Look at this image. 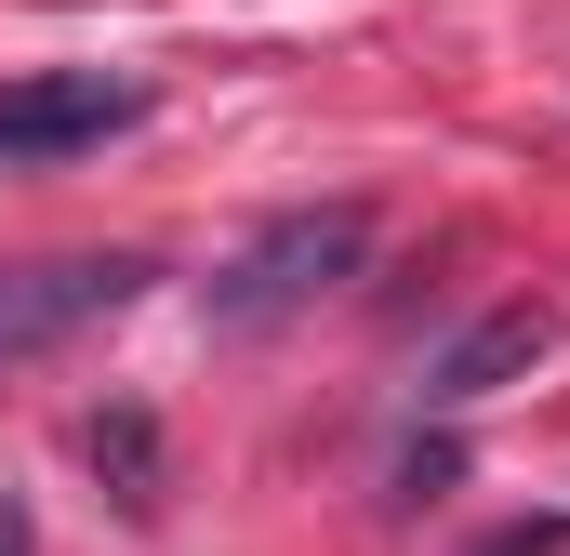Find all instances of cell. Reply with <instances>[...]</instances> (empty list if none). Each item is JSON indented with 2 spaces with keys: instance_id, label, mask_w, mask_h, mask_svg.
Segmentation results:
<instances>
[{
  "instance_id": "1",
  "label": "cell",
  "mask_w": 570,
  "mask_h": 556,
  "mask_svg": "<svg viewBox=\"0 0 570 556\" xmlns=\"http://www.w3.org/2000/svg\"><path fill=\"white\" fill-rule=\"evenodd\" d=\"M358 252H372V212H358V199L253 226V239L213 266V331H279V318H305L318 291H345V278H358Z\"/></svg>"
},
{
  "instance_id": "2",
  "label": "cell",
  "mask_w": 570,
  "mask_h": 556,
  "mask_svg": "<svg viewBox=\"0 0 570 556\" xmlns=\"http://www.w3.org/2000/svg\"><path fill=\"white\" fill-rule=\"evenodd\" d=\"M120 133H146V80H107V67L0 80V172H53V159H94Z\"/></svg>"
},
{
  "instance_id": "3",
  "label": "cell",
  "mask_w": 570,
  "mask_h": 556,
  "mask_svg": "<svg viewBox=\"0 0 570 556\" xmlns=\"http://www.w3.org/2000/svg\"><path fill=\"white\" fill-rule=\"evenodd\" d=\"M134 291H146L134 252H27V266H0V371L13 358H53L67 331L120 318Z\"/></svg>"
},
{
  "instance_id": "4",
  "label": "cell",
  "mask_w": 570,
  "mask_h": 556,
  "mask_svg": "<svg viewBox=\"0 0 570 556\" xmlns=\"http://www.w3.org/2000/svg\"><path fill=\"white\" fill-rule=\"evenodd\" d=\"M544 358H558V318H544V305H491L464 345H438L425 398H438V411H478V398H504V385L544 371Z\"/></svg>"
},
{
  "instance_id": "5",
  "label": "cell",
  "mask_w": 570,
  "mask_h": 556,
  "mask_svg": "<svg viewBox=\"0 0 570 556\" xmlns=\"http://www.w3.org/2000/svg\"><path fill=\"white\" fill-rule=\"evenodd\" d=\"M80 464H94V477H107V490H120L134 517H159V424H146L134 398H120V411H94V424H80Z\"/></svg>"
},
{
  "instance_id": "6",
  "label": "cell",
  "mask_w": 570,
  "mask_h": 556,
  "mask_svg": "<svg viewBox=\"0 0 570 556\" xmlns=\"http://www.w3.org/2000/svg\"><path fill=\"white\" fill-rule=\"evenodd\" d=\"M478 556H570V517H518V530H491Z\"/></svg>"
},
{
  "instance_id": "7",
  "label": "cell",
  "mask_w": 570,
  "mask_h": 556,
  "mask_svg": "<svg viewBox=\"0 0 570 556\" xmlns=\"http://www.w3.org/2000/svg\"><path fill=\"white\" fill-rule=\"evenodd\" d=\"M0 556H40V530H27V490H0Z\"/></svg>"
}]
</instances>
